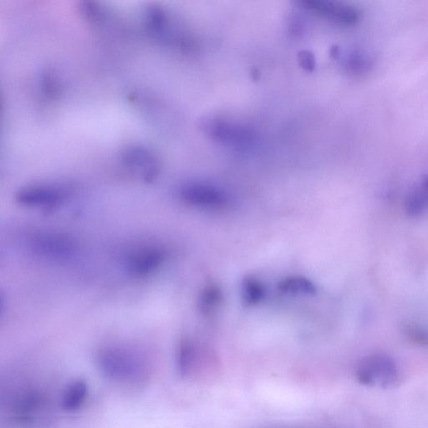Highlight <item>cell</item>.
Returning <instances> with one entry per match:
<instances>
[{"instance_id":"cell-10","label":"cell","mask_w":428,"mask_h":428,"mask_svg":"<svg viewBox=\"0 0 428 428\" xmlns=\"http://www.w3.org/2000/svg\"><path fill=\"white\" fill-rule=\"evenodd\" d=\"M40 401V397L34 392L21 393L10 408L11 419L20 425L32 422L39 411Z\"/></svg>"},{"instance_id":"cell-5","label":"cell","mask_w":428,"mask_h":428,"mask_svg":"<svg viewBox=\"0 0 428 428\" xmlns=\"http://www.w3.org/2000/svg\"><path fill=\"white\" fill-rule=\"evenodd\" d=\"M66 186L33 185L21 187L14 195L15 202L23 207L48 210L59 207L70 196Z\"/></svg>"},{"instance_id":"cell-11","label":"cell","mask_w":428,"mask_h":428,"mask_svg":"<svg viewBox=\"0 0 428 428\" xmlns=\"http://www.w3.org/2000/svg\"><path fill=\"white\" fill-rule=\"evenodd\" d=\"M89 385L86 380L76 378L69 382L60 397V407L64 412H75L86 403Z\"/></svg>"},{"instance_id":"cell-17","label":"cell","mask_w":428,"mask_h":428,"mask_svg":"<svg viewBox=\"0 0 428 428\" xmlns=\"http://www.w3.org/2000/svg\"><path fill=\"white\" fill-rule=\"evenodd\" d=\"M372 66L368 56L361 52H351L345 60L347 71L355 75L366 73Z\"/></svg>"},{"instance_id":"cell-14","label":"cell","mask_w":428,"mask_h":428,"mask_svg":"<svg viewBox=\"0 0 428 428\" xmlns=\"http://www.w3.org/2000/svg\"><path fill=\"white\" fill-rule=\"evenodd\" d=\"M406 207L410 216H418L426 211L428 208V178L423 179L409 195Z\"/></svg>"},{"instance_id":"cell-20","label":"cell","mask_w":428,"mask_h":428,"mask_svg":"<svg viewBox=\"0 0 428 428\" xmlns=\"http://www.w3.org/2000/svg\"><path fill=\"white\" fill-rule=\"evenodd\" d=\"M298 60L302 68L307 71H312L316 67V58L314 55L309 51H302L298 54Z\"/></svg>"},{"instance_id":"cell-1","label":"cell","mask_w":428,"mask_h":428,"mask_svg":"<svg viewBox=\"0 0 428 428\" xmlns=\"http://www.w3.org/2000/svg\"><path fill=\"white\" fill-rule=\"evenodd\" d=\"M101 372L107 378L124 383H136L143 380L147 368L140 355L128 348L106 346L97 355Z\"/></svg>"},{"instance_id":"cell-19","label":"cell","mask_w":428,"mask_h":428,"mask_svg":"<svg viewBox=\"0 0 428 428\" xmlns=\"http://www.w3.org/2000/svg\"><path fill=\"white\" fill-rule=\"evenodd\" d=\"M406 331L407 337L412 342L419 346H428V331L421 327L410 326Z\"/></svg>"},{"instance_id":"cell-16","label":"cell","mask_w":428,"mask_h":428,"mask_svg":"<svg viewBox=\"0 0 428 428\" xmlns=\"http://www.w3.org/2000/svg\"><path fill=\"white\" fill-rule=\"evenodd\" d=\"M241 292L244 303L248 305L261 303L265 296V286L261 281L253 276L244 278Z\"/></svg>"},{"instance_id":"cell-8","label":"cell","mask_w":428,"mask_h":428,"mask_svg":"<svg viewBox=\"0 0 428 428\" xmlns=\"http://www.w3.org/2000/svg\"><path fill=\"white\" fill-rule=\"evenodd\" d=\"M120 158L126 167L132 173L139 174L145 182H152L158 177L159 159L149 148L132 145L121 151Z\"/></svg>"},{"instance_id":"cell-7","label":"cell","mask_w":428,"mask_h":428,"mask_svg":"<svg viewBox=\"0 0 428 428\" xmlns=\"http://www.w3.org/2000/svg\"><path fill=\"white\" fill-rule=\"evenodd\" d=\"M166 261V252L158 246L133 248L124 257L125 270L134 277H146L158 271Z\"/></svg>"},{"instance_id":"cell-13","label":"cell","mask_w":428,"mask_h":428,"mask_svg":"<svg viewBox=\"0 0 428 428\" xmlns=\"http://www.w3.org/2000/svg\"><path fill=\"white\" fill-rule=\"evenodd\" d=\"M277 288L281 292L294 296H314L318 292L315 283L301 275H289L278 282Z\"/></svg>"},{"instance_id":"cell-6","label":"cell","mask_w":428,"mask_h":428,"mask_svg":"<svg viewBox=\"0 0 428 428\" xmlns=\"http://www.w3.org/2000/svg\"><path fill=\"white\" fill-rule=\"evenodd\" d=\"M201 128L212 139L230 146L246 147L254 139L250 129L224 118H206Z\"/></svg>"},{"instance_id":"cell-12","label":"cell","mask_w":428,"mask_h":428,"mask_svg":"<svg viewBox=\"0 0 428 428\" xmlns=\"http://www.w3.org/2000/svg\"><path fill=\"white\" fill-rule=\"evenodd\" d=\"M196 360L197 350L193 342L189 338L182 339L176 350V368L179 376H190L196 364Z\"/></svg>"},{"instance_id":"cell-2","label":"cell","mask_w":428,"mask_h":428,"mask_svg":"<svg viewBox=\"0 0 428 428\" xmlns=\"http://www.w3.org/2000/svg\"><path fill=\"white\" fill-rule=\"evenodd\" d=\"M27 246L38 257L54 262L70 261L78 253L75 241L57 232H34L27 238Z\"/></svg>"},{"instance_id":"cell-18","label":"cell","mask_w":428,"mask_h":428,"mask_svg":"<svg viewBox=\"0 0 428 428\" xmlns=\"http://www.w3.org/2000/svg\"><path fill=\"white\" fill-rule=\"evenodd\" d=\"M58 76L52 71H47L42 75L41 87L43 93L48 98H56L58 97L61 91V86Z\"/></svg>"},{"instance_id":"cell-15","label":"cell","mask_w":428,"mask_h":428,"mask_svg":"<svg viewBox=\"0 0 428 428\" xmlns=\"http://www.w3.org/2000/svg\"><path fill=\"white\" fill-rule=\"evenodd\" d=\"M222 300H223V292L219 285L216 284L205 285L198 296V309L202 314H210L219 307Z\"/></svg>"},{"instance_id":"cell-9","label":"cell","mask_w":428,"mask_h":428,"mask_svg":"<svg viewBox=\"0 0 428 428\" xmlns=\"http://www.w3.org/2000/svg\"><path fill=\"white\" fill-rule=\"evenodd\" d=\"M300 3L311 12L338 25H354L360 20V12L346 3L328 0H303Z\"/></svg>"},{"instance_id":"cell-4","label":"cell","mask_w":428,"mask_h":428,"mask_svg":"<svg viewBox=\"0 0 428 428\" xmlns=\"http://www.w3.org/2000/svg\"><path fill=\"white\" fill-rule=\"evenodd\" d=\"M357 378L363 385L390 388L399 382V373L393 359L387 355L376 354L362 359L359 363Z\"/></svg>"},{"instance_id":"cell-3","label":"cell","mask_w":428,"mask_h":428,"mask_svg":"<svg viewBox=\"0 0 428 428\" xmlns=\"http://www.w3.org/2000/svg\"><path fill=\"white\" fill-rule=\"evenodd\" d=\"M178 195L185 204L195 209L219 211L230 204V198L224 189L208 182H187L179 189Z\"/></svg>"}]
</instances>
